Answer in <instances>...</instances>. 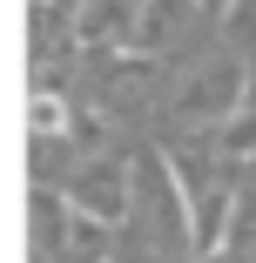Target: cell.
<instances>
[{"instance_id":"cell-8","label":"cell","mask_w":256,"mask_h":263,"mask_svg":"<svg viewBox=\"0 0 256 263\" xmlns=\"http://www.w3.org/2000/svg\"><path fill=\"white\" fill-rule=\"evenodd\" d=\"M195 14H216V21H229V14H236V0H195Z\"/></svg>"},{"instance_id":"cell-7","label":"cell","mask_w":256,"mask_h":263,"mask_svg":"<svg viewBox=\"0 0 256 263\" xmlns=\"http://www.w3.org/2000/svg\"><path fill=\"white\" fill-rule=\"evenodd\" d=\"M229 27H236V41H243V47H256V0H236Z\"/></svg>"},{"instance_id":"cell-5","label":"cell","mask_w":256,"mask_h":263,"mask_svg":"<svg viewBox=\"0 0 256 263\" xmlns=\"http://www.w3.org/2000/svg\"><path fill=\"white\" fill-rule=\"evenodd\" d=\"M61 263H108V230L68 209V230H61Z\"/></svg>"},{"instance_id":"cell-6","label":"cell","mask_w":256,"mask_h":263,"mask_svg":"<svg viewBox=\"0 0 256 263\" xmlns=\"http://www.w3.org/2000/svg\"><path fill=\"white\" fill-rule=\"evenodd\" d=\"M209 148H216V162H256V108H243L236 122H223L209 135Z\"/></svg>"},{"instance_id":"cell-2","label":"cell","mask_w":256,"mask_h":263,"mask_svg":"<svg viewBox=\"0 0 256 263\" xmlns=\"http://www.w3.org/2000/svg\"><path fill=\"white\" fill-rule=\"evenodd\" d=\"M128 202H135V169L122 155H94V162H81L74 182H68V209L88 216V223H101V230H115L128 216Z\"/></svg>"},{"instance_id":"cell-3","label":"cell","mask_w":256,"mask_h":263,"mask_svg":"<svg viewBox=\"0 0 256 263\" xmlns=\"http://www.w3.org/2000/svg\"><path fill=\"white\" fill-rule=\"evenodd\" d=\"M142 21H148V0H88L74 34L81 41H115V47H142Z\"/></svg>"},{"instance_id":"cell-4","label":"cell","mask_w":256,"mask_h":263,"mask_svg":"<svg viewBox=\"0 0 256 263\" xmlns=\"http://www.w3.org/2000/svg\"><path fill=\"white\" fill-rule=\"evenodd\" d=\"M27 128H34L41 148H47V142H61V135H68V95L41 81V88L27 95Z\"/></svg>"},{"instance_id":"cell-1","label":"cell","mask_w":256,"mask_h":263,"mask_svg":"<svg viewBox=\"0 0 256 263\" xmlns=\"http://www.w3.org/2000/svg\"><path fill=\"white\" fill-rule=\"evenodd\" d=\"M249 108V61L243 54H216V61H202L182 88H175V101H169V122L175 128H223V122H236Z\"/></svg>"}]
</instances>
